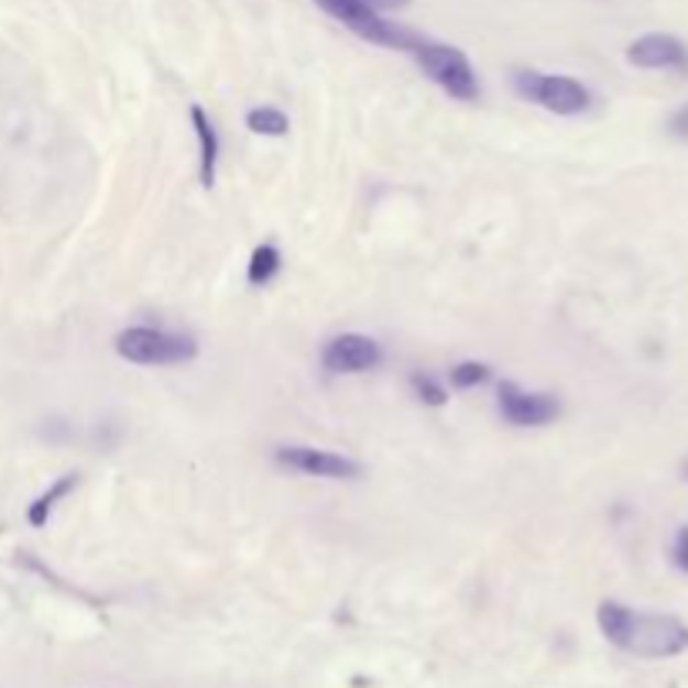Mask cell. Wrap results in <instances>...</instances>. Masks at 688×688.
Returning <instances> with one entry per match:
<instances>
[{
    "label": "cell",
    "mask_w": 688,
    "mask_h": 688,
    "mask_svg": "<svg viewBox=\"0 0 688 688\" xmlns=\"http://www.w3.org/2000/svg\"><path fill=\"white\" fill-rule=\"evenodd\" d=\"M598 629L614 648L638 658H675L688 652V625L671 614H642L618 601H601Z\"/></svg>",
    "instance_id": "6da1fadb"
},
{
    "label": "cell",
    "mask_w": 688,
    "mask_h": 688,
    "mask_svg": "<svg viewBox=\"0 0 688 688\" xmlns=\"http://www.w3.org/2000/svg\"><path fill=\"white\" fill-rule=\"evenodd\" d=\"M114 353L134 367H178L198 357V342L155 326H131L114 336Z\"/></svg>",
    "instance_id": "7a4b0ae2"
},
{
    "label": "cell",
    "mask_w": 688,
    "mask_h": 688,
    "mask_svg": "<svg viewBox=\"0 0 688 688\" xmlns=\"http://www.w3.org/2000/svg\"><path fill=\"white\" fill-rule=\"evenodd\" d=\"M319 11H326L332 21L342 28H350L360 41H370L376 47H393V51H413L421 41V34H413L409 28H400L386 21L370 0H313Z\"/></svg>",
    "instance_id": "3957f363"
},
{
    "label": "cell",
    "mask_w": 688,
    "mask_h": 688,
    "mask_svg": "<svg viewBox=\"0 0 688 688\" xmlns=\"http://www.w3.org/2000/svg\"><path fill=\"white\" fill-rule=\"evenodd\" d=\"M409 54L417 57L421 72H424L440 91H447L454 101H477V98H480L477 72H473L470 57H467L460 47L421 37L417 47H413Z\"/></svg>",
    "instance_id": "277c9868"
},
{
    "label": "cell",
    "mask_w": 688,
    "mask_h": 688,
    "mask_svg": "<svg viewBox=\"0 0 688 688\" xmlns=\"http://www.w3.org/2000/svg\"><path fill=\"white\" fill-rule=\"evenodd\" d=\"M514 91L524 101L561 118H575L591 108V91L568 75H540V72H524L521 67V72H514Z\"/></svg>",
    "instance_id": "5b68a950"
},
{
    "label": "cell",
    "mask_w": 688,
    "mask_h": 688,
    "mask_svg": "<svg viewBox=\"0 0 688 688\" xmlns=\"http://www.w3.org/2000/svg\"><path fill=\"white\" fill-rule=\"evenodd\" d=\"M498 409L511 427H547L561 417V400L555 393H527L514 380L498 386Z\"/></svg>",
    "instance_id": "8992f818"
},
{
    "label": "cell",
    "mask_w": 688,
    "mask_h": 688,
    "mask_svg": "<svg viewBox=\"0 0 688 688\" xmlns=\"http://www.w3.org/2000/svg\"><path fill=\"white\" fill-rule=\"evenodd\" d=\"M383 363V350L373 336L363 332H342L332 336L323 347V370L336 373V376H357V373H370Z\"/></svg>",
    "instance_id": "52a82bcc"
},
{
    "label": "cell",
    "mask_w": 688,
    "mask_h": 688,
    "mask_svg": "<svg viewBox=\"0 0 688 688\" xmlns=\"http://www.w3.org/2000/svg\"><path fill=\"white\" fill-rule=\"evenodd\" d=\"M275 463L299 470V473H309V477H326V480H357V477H363V467L353 457L319 450V447H306V444L275 447Z\"/></svg>",
    "instance_id": "ba28073f"
},
{
    "label": "cell",
    "mask_w": 688,
    "mask_h": 688,
    "mask_svg": "<svg viewBox=\"0 0 688 688\" xmlns=\"http://www.w3.org/2000/svg\"><path fill=\"white\" fill-rule=\"evenodd\" d=\"M629 64L642 67V72H688V47L671 34H645L632 41Z\"/></svg>",
    "instance_id": "9c48e42d"
},
{
    "label": "cell",
    "mask_w": 688,
    "mask_h": 688,
    "mask_svg": "<svg viewBox=\"0 0 688 688\" xmlns=\"http://www.w3.org/2000/svg\"><path fill=\"white\" fill-rule=\"evenodd\" d=\"M188 118H192V128H195V138H198V182H201V188H212L216 172H219V152H222L219 131H216L212 118L205 114L201 105H192Z\"/></svg>",
    "instance_id": "30bf717a"
},
{
    "label": "cell",
    "mask_w": 688,
    "mask_h": 688,
    "mask_svg": "<svg viewBox=\"0 0 688 688\" xmlns=\"http://www.w3.org/2000/svg\"><path fill=\"white\" fill-rule=\"evenodd\" d=\"M81 484V477L78 473H64V477H57L54 484L28 507V524L31 527H47V521H51V514H54V507L72 494L75 488Z\"/></svg>",
    "instance_id": "8fae6325"
},
{
    "label": "cell",
    "mask_w": 688,
    "mask_h": 688,
    "mask_svg": "<svg viewBox=\"0 0 688 688\" xmlns=\"http://www.w3.org/2000/svg\"><path fill=\"white\" fill-rule=\"evenodd\" d=\"M283 269V252L275 245H255L252 255H249V269H245V280L249 286H269L275 275Z\"/></svg>",
    "instance_id": "7c38bea8"
},
{
    "label": "cell",
    "mask_w": 688,
    "mask_h": 688,
    "mask_svg": "<svg viewBox=\"0 0 688 688\" xmlns=\"http://www.w3.org/2000/svg\"><path fill=\"white\" fill-rule=\"evenodd\" d=\"M245 128L252 134H262V138H283V134H290V118L280 108L262 105V108H252L245 114Z\"/></svg>",
    "instance_id": "4fadbf2b"
},
{
    "label": "cell",
    "mask_w": 688,
    "mask_h": 688,
    "mask_svg": "<svg viewBox=\"0 0 688 688\" xmlns=\"http://www.w3.org/2000/svg\"><path fill=\"white\" fill-rule=\"evenodd\" d=\"M494 376V370L480 360H463L457 367H450V386L454 390H473V386H484L488 380Z\"/></svg>",
    "instance_id": "5bb4252c"
},
{
    "label": "cell",
    "mask_w": 688,
    "mask_h": 688,
    "mask_svg": "<svg viewBox=\"0 0 688 688\" xmlns=\"http://www.w3.org/2000/svg\"><path fill=\"white\" fill-rule=\"evenodd\" d=\"M409 390L424 406H444L450 400V393L444 390V383H437L430 373H409Z\"/></svg>",
    "instance_id": "9a60e30c"
},
{
    "label": "cell",
    "mask_w": 688,
    "mask_h": 688,
    "mask_svg": "<svg viewBox=\"0 0 688 688\" xmlns=\"http://www.w3.org/2000/svg\"><path fill=\"white\" fill-rule=\"evenodd\" d=\"M668 134L678 138V142H688V105H681V108L668 118Z\"/></svg>",
    "instance_id": "2e32d148"
},
{
    "label": "cell",
    "mask_w": 688,
    "mask_h": 688,
    "mask_svg": "<svg viewBox=\"0 0 688 688\" xmlns=\"http://www.w3.org/2000/svg\"><path fill=\"white\" fill-rule=\"evenodd\" d=\"M671 558H675V565L688 575V527H681V531H678L675 547H671Z\"/></svg>",
    "instance_id": "e0dca14e"
},
{
    "label": "cell",
    "mask_w": 688,
    "mask_h": 688,
    "mask_svg": "<svg viewBox=\"0 0 688 688\" xmlns=\"http://www.w3.org/2000/svg\"><path fill=\"white\" fill-rule=\"evenodd\" d=\"M685 477H688V463H685Z\"/></svg>",
    "instance_id": "ac0fdd59"
}]
</instances>
